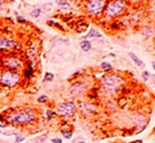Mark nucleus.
Instances as JSON below:
<instances>
[{"mask_svg":"<svg viewBox=\"0 0 155 143\" xmlns=\"http://www.w3.org/2000/svg\"><path fill=\"white\" fill-rule=\"evenodd\" d=\"M72 88H77V90H73L71 91L72 94H80L82 93L84 90H85V86H84V84H81V83H78V84H75V85L72 86Z\"/></svg>","mask_w":155,"mask_h":143,"instance_id":"nucleus-9","label":"nucleus"},{"mask_svg":"<svg viewBox=\"0 0 155 143\" xmlns=\"http://www.w3.org/2000/svg\"><path fill=\"white\" fill-rule=\"evenodd\" d=\"M123 10H124V2L123 1H114L106 6L105 14L108 17H114L121 13Z\"/></svg>","mask_w":155,"mask_h":143,"instance_id":"nucleus-5","label":"nucleus"},{"mask_svg":"<svg viewBox=\"0 0 155 143\" xmlns=\"http://www.w3.org/2000/svg\"><path fill=\"white\" fill-rule=\"evenodd\" d=\"M61 134L63 135V137L65 138V139H71L72 135H73L72 130H62Z\"/></svg>","mask_w":155,"mask_h":143,"instance_id":"nucleus-13","label":"nucleus"},{"mask_svg":"<svg viewBox=\"0 0 155 143\" xmlns=\"http://www.w3.org/2000/svg\"><path fill=\"white\" fill-rule=\"evenodd\" d=\"M130 57L133 59V62L134 63L137 65V66H139V67H141V68H144V62L141 61L140 58L138 57V56H136L134 53H130Z\"/></svg>","mask_w":155,"mask_h":143,"instance_id":"nucleus-10","label":"nucleus"},{"mask_svg":"<svg viewBox=\"0 0 155 143\" xmlns=\"http://www.w3.org/2000/svg\"><path fill=\"white\" fill-rule=\"evenodd\" d=\"M2 65L3 67H6V69L13 70V71H18L22 67L21 61L17 57H6V59H3Z\"/></svg>","mask_w":155,"mask_h":143,"instance_id":"nucleus-7","label":"nucleus"},{"mask_svg":"<svg viewBox=\"0 0 155 143\" xmlns=\"http://www.w3.org/2000/svg\"><path fill=\"white\" fill-rule=\"evenodd\" d=\"M58 4H60V6H63V8H69V4H68V3L66 2V1H60V3H58Z\"/></svg>","mask_w":155,"mask_h":143,"instance_id":"nucleus-22","label":"nucleus"},{"mask_svg":"<svg viewBox=\"0 0 155 143\" xmlns=\"http://www.w3.org/2000/svg\"><path fill=\"white\" fill-rule=\"evenodd\" d=\"M41 14H42V8H35V10L31 12V16L34 17V18H37V17L41 16Z\"/></svg>","mask_w":155,"mask_h":143,"instance_id":"nucleus-17","label":"nucleus"},{"mask_svg":"<svg viewBox=\"0 0 155 143\" xmlns=\"http://www.w3.org/2000/svg\"><path fill=\"white\" fill-rule=\"evenodd\" d=\"M101 68H102L103 70L107 71V70H111V69H112V66H111V65H109L108 63H102V64H101Z\"/></svg>","mask_w":155,"mask_h":143,"instance_id":"nucleus-19","label":"nucleus"},{"mask_svg":"<svg viewBox=\"0 0 155 143\" xmlns=\"http://www.w3.org/2000/svg\"><path fill=\"white\" fill-rule=\"evenodd\" d=\"M21 143H26V142H21Z\"/></svg>","mask_w":155,"mask_h":143,"instance_id":"nucleus-31","label":"nucleus"},{"mask_svg":"<svg viewBox=\"0 0 155 143\" xmlns=\"http://www.w3.org/2000/svg\"><path fill=\"white\" fill-rule=\"evenodd\" d=\"M132 1H140V0H132Z\"/></svg>","mask_w":155,"mask_h":143,"instance_id":"nucleus-29","label":"nucleus"},{"mask_svg":"<svg viewBox=\"0 0 155 143\" xmlns=\"http://www.w3.org/2000/svg\"><path fill=\"white\" fill-rule=\"evenodd\" d=\"M48 100V96H41L38 98V100H37V102L38 103H46Z\"/></svg>","mask_w":155,"mask_h":143,"instance_id":"nucleus-21","label":"nucleus"},{"mask_svg":"<svg viewBox=\"0 0 155 143\" xmlns=\"http://www.w3.org/2000/svg\"><path fill=\"white\" fill-rule=\"evenodd\" d=\"M25 138H26V136H23V135H17L16 136V139H15V143H19V142H21V141H23L25 140Z\"/></svg>","mask_w":155,"mask_h":143,"instance_id":"nucleus-20","label":"nucleus"},{"mask_svg":"<svg viewBox=\"0 0 155 143\" xmlns=\"http://www.w3.org/2000/svg\"><path fill=\"white\" fill-rule=\"evenodd\" d=\"M55 111H53L51 109H47L46 110V117H47V121H51L54 117H55Z\"/></svg>","mask_w":155,"mask_h":143,"instance_id":"nucleus-14","label":"nucleus"},{"mask_svg":"<svg viewBox=\"0 0 155 143\" xmlns=\"http://www.w3.org/2000/svg\"><path fill=\"white\" fill-rule=\"evenodd\" d=\"M23 74H25V76L27 77V79H29V77H31V75L33 74V68L29 65V67L27 69H25V71H23Z\"/></svg>","mask_w":155,"mask_h":143,"instance_id":"nucleus-15","label":"nucleus"},{"mask_svg":"<svg viewBox=\"0 0 155 143\" xmlns=\"http://www.w3.org/2000/svg\"><path fill=\"white\" fill-rule=\"evenodd\" d=\"M86 8L90 15H98L104 8V0H89Z\"/></svg>","mask_w":155,"mask_h":143,"instance_id":"nucleus-6","label":"nucleus"},{"mask_svg":"<svg viewBox=\"0 0 155 143\" xmlns=\"http://www.w3.org/2000/svg\"><path fill=\"white\" fill-rule=\"evenodd\" d=\"M37 119V113L32 108H21V109L11 110L6 113L4 121L14 126H23L33 123Z\"/></svg>","mask_w":155,"mask_h":143,"instance_id":"nucleus-1","label":"nucleus"},{"mask_svg":"<svg viewBox=\"0 0 155 143\" xmlns=\"http://www.w3.org/2000/svg\"><path fill=\"white\" fill-rule=\"evenodd\" d=\"M47 134L46 135H43V136H39V137H37L35 139V141H34V143H46V141H47Z\"/></svg>","mask_w":155,"mask_h":143,"instance_id":"nucleus-16","label":"nucleus"},{"mask_svg":"<svg viewBox=\"0 0 155 143\" xmlns=\"http://www.w3.org/2000/svg\"><path fill=\"white\" fill-rule=\"evenodd\" d=\"M56 113L60 117L65 119H71L77 113V105L71 101L61 103L58 105Z\"/></svg>","mask_w":155,"mask_h":143,"instance_id":"nucleus-4","label":"nucleus"},{"mask_svg":"<svg viewBox=\"0 0 155 143\" xmlns=\"http://www.w3.org/2000/svg\"><path fill=\"white\" fill-rule=\"evenodd\" d=\"M13 48H16V42L8 37L0 36V50H9Z\"/></svg>","mask_w":155,"mask_h":143,"instance_id":"nucleus-8","label":"nucleus"},{"mask_svg":"<svg viewBox=\"0 0 155 143\" xmlns=\"http://www.w3.org/2000/svg\"><path fill=\"white\" fill-rule=\"evenodd\" d=\"M122 84L121 77L115 74H106L102 79V85L108 92H116Z\"/></svg>","mask_w":155,"mask_h":143,"instance_id":"nucleus-3","label":"nucleus"},{"mask_svg":"<svg viewBox=\"0 0 155 143\" xmlns=\"http://www.w3.org/2000/svg\"><path fill=\"white\" fill-rule=\"evenodd\" d=\"M101 34L98 32L96 29H90V31L88 32V34L85 36L86 38H92V37H101Z\"/></svg>","mask_w":155,"mask_h":143,"instance_id":"nucleus-12","label":"nucleus"},{"mask_svg":"<svg viewBox=\"0 0 155 143\" xmlns=\"http://www.w3.org/2000/svg\"><path fill=\"white\" fill-rule=\"evenodd\" d=\"M10 1H11V2H13V1H14V0H10Z\"/></svg>","mask_w":155,"mask_h":143,"instance_id":"nucleus-30","label":"nucleus"},{"mask_svg":"<svg viewBox=\"0 0 155 143\" xmlns=\"http://www.w3.org/2000/svg\"><path fill=\"white\" fill-rule=\"evenodd\" d=\"M78 143H86L85 141H80V142H78Z\"/></svg>","mask_w":155,"mask_h":143,"instance_id":"nucleus-28","label":"nucleus"},{"mask_svg":"<svg viewBox=\"0 0 155 143\" xmlns=\"http://www.w3.org/2000/svg\"><path fill=\"white\" fill-rule=\"evenodd\" d=\"M17 20L19 22H26V19H23L22 17H17Z\"/></svg>","mask_w":155,"mask_h":143,"instance_id":"nucleus-25","label":"nucleus"},{"mask_svg":"<svg viewBox=\"0 0 155 143\" xmlns=\"http://www.w3.org/2000/svg\"><path fill=\"white\" fill-rule=\"evenodd\" d=\"M4 1H6V0H0V4H2V3L4 2Z\"/></svg>","mask_w":155,"mask_h":143,"instance_id":"nucleus-27","label":"nucleus"},{"mask_svg":"<svg viewBox=\"0 0 155 143\" xmlns=\"http://www.w3.org/2000/svg\"><path fill=\"white\" fill-rule=\"evenodd\" d=\"M53 79H54V74L50 73V72H46V74H45V81L51 82V81H53Z\"/></svg>","mask_w":155,"mask_h":143,"instance_id":"nucleus-18","label":"nucleus"},{"mask_svg":"<svg viewBox=\"0 0 155 143\" xmlns=\"http://www.w3.org/2000/svg\"><path fill=\"white\" fill-rule=\"evenodd\" d=\"M51 142L52 143H63V140H62L61 138H53V139H51Z\"/></svg>","mask_w":155,"mask_h":143,"instance_id":"nucleus-23","label":"nucleus"},{"mask_svg":"<svg viewBox=\"0 0 155 143\" xmlns=\"http://www.w3.org/2000/svg\"><path fill=\"white\" fill-rule=\"evenodd\" d=\"M152 67H153V69L155 70V62H153V63H152Z\"/></svg>","mask_w":155,"mask_h":143,"instance_id":"nucleus-26","label":"nucleus"},{"mask_svg":"<svg viewBox=\"0 0 155 143\" xmlns=\"http://www.w3.org/2000/svg\"><path fill=\"white\" fill-rule=\"evenodd\" d=\"M80 46H81V49L83 50V51H85V52H88L89 50L92 49V44H90V41H88L87 39L82 41Z\"/></svg>","mask_w":155,"mask_h":143,"instance_id":"nucleus-11","label":"nucleus"},{"mask_svg":"<svg viewBox=\"0 0 155 143\" xmlns=\"http://www.w3.org/2000/svg\"><path fill=\"white\" fill-rule=\"evenodd\" d=\"M149 75H150L149 72H147V71H144V77L146 79V80H147L148 77H149Z\"/></svg>","mask_w":155,"mask_h":143,"instance_id":"nucleus-24","label":"nucleus"},{"mask_svg":"<svg viewBox=\"0 0 155 143\" xmlns=\"http://www.w3.org/2000/svg\"><path fill=\"white\" fill-rule=\"evenodd\" d=\"M20 74L18 71L4 69L0 72V85L2 87H15L20 82Z\"/></svg>","mask_w":155,"mask_h":143,"instance_id":"nucleus-2","label":"nucleus"}]
</instances>
